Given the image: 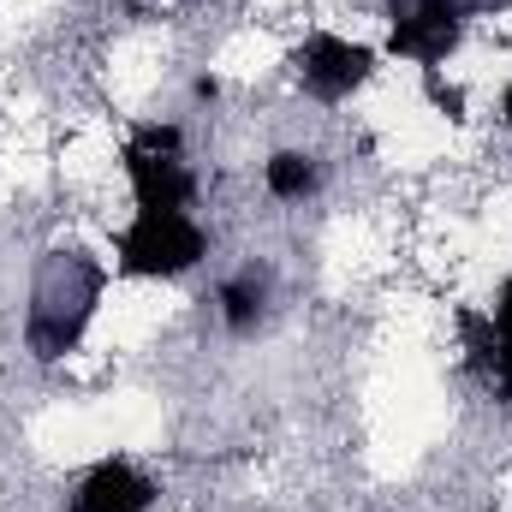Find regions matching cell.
<instances>
[{
	"label": "cell",
	"instance_id": "277c9868",
	"mask_svg": "<svg viewBox=\"0 0 512 512\" xmlns=\"http://www.w3.org/2000/svg\"><path fill=\"white\" fill-rule=\"evenodd\" d=\"M459 48V6L453 0H411L393 18V54L417 60L423 72H435V60H447Z\"/></svg>",
	"mask_w": 512,
	"mask_h": 512
},
{
	"label": "cell",
	"instance_id": "9c48e42d",
	"mask_svg": "<svg viewBox=\"0 0 512 512\" xmlns=\"http://www.w3.org/2000/svg\"><path fill=\"white\" fill-rule=\"evenodd\" d=\"M429 102H435V108H441V114H447V120H459V114H465V96H459V90H453V84H441V78H435V72H429Z\"/></svg>",
	"mask_w": 512,
	"mask_h": 512
},
{
	"label": "cell",
	"instance_id": "8992f818",
	"mask_svg": "<svg viewBox=\"0 0 512 512\" xmlns=\"http://www.w3.org/2000/svg\"><path fill=\"white\" fill-rule=\"evenodd\" d=\"M262 179H268V191H274L280 203H298V197H310V191H316V161H310V155H298V149H280V155L262 167Z\"/></svg>",
	"mask_w": 512,
	"mask_h": 512
},
{
	"label": "cell",
	"instance_id": "52a82bcc",
	"mask_svg": "<svg viewBox=\"0 0 512 512\" xmlns=\"http://www.w3.org/2000/svg\"><path fill=\"white\" fill-rule=\"evenodd\" d=\"M495 370H501V393L512 399V280L501 286V304H495Z\"/></svg>",
	"mask_w": 512,
	"mask_h": 512
},
{
	"label": "cell",
	"instance_id": "5b68a950",
	"mask_svg": "<svg viewBox=\"0 0 512 512\" xmlns=\"http://www.w3.org/2000/svg\"><path fill=\"white\" fill-rule=\"evenodd\" d=\"M149 501H155V483H149L131 459H102V465L78 483L72 512H143Z\"/></svg>",
	"mask_w": 512,
	"mask_h": 512
},
{
	"label": "cell",
	"instance_id": "7a4b0ae2",
	"mask_svg": "<svg viewBox=\"0 0 512 512\" xmlns=\"http://www.w3.org/2000/svg\"><path fill=\"white\" fill-rule=\"evenodd\" d=\"M126 179L137 209H185L191 203V173L179 161V131L143 126L126 143Z\"/></svg>",
	"mask_w": 512,
	"mask_h": 512
},
{
	"label": "cell",
	"instance_id": "30bf717a",
	"mask_svg": "<svg viewBox=\"0 0 512 512\" xmlns=\"http://www.w3.org/2000/svg\"><path fill=\"white\" fill-rule=\"evenodd\" d=\"M501 114H507V126H512V84H507V96H501Z\"/></svg>",
	"mask_w": 512,
	"mask_h": 512
},
{
	"label": "cell",
	"instance_id": "ba28073f",
	"mask_svg": "<svg viewBox=\"0 0 512 512\" xmlns=\"http://www.w3.org/2000/svg\"><path fill=\"white\" fill-rule=\"evenodd\" d=\"M221 304H227V322H233V328H245V322L256 316V304H262V292H256L251 280H233V286L221 292Z\"/></svg>",
	"mask_w": 512,
	"mask_h": 512
},
{
	"label": "cell",
	"instance_id": "6da1fadb",
	"mask_svg": "<svg viewBox=\"0 0 512 512\" xmlns=\"http://www.w3.org/2000/svg\"><path fill=\"white\" fill-rule=\"evenodd\" d=\"M114 251L120 268L137 280H173L203 262V227L185 209H137V221L120 233Z\"/></svg>",
	"mask_w": 512,
	"mask_h": 512
},
{
	"label": "cell",
	"instance_id": "3957f363",
	"mask_svg": "<svg viewBox=\"0 0 512 512\" xmlns=\"http://www.w3.org/2000/svg\"><path fill=\"white\" fill-rule=\"evenodd\" d=\"M370 72H376V54L358 48V42H346V36L316 30V36L298 48V84H304L316 102H346L358 84H370Z\"/></svg>",
	"mask_w": 512,
	"mask_h": 512
}]
</instances>
